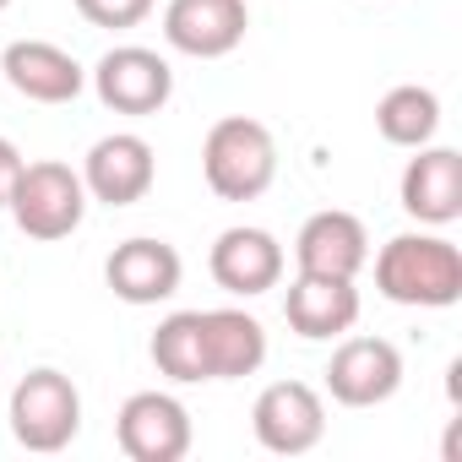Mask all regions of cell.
Masks as SVG:
<instances>
[{
  "label": "cell",
  "instance_id": "1",
  "mask_svg": "<svg viewBox=\"0 0 462 462\" xmlns=\"http://www.w3.org/2000/svg\"><path fill=\"white\" fill-rule=\"evenodd\" d=\"M375 289L392 305L451 310L462 300V251L446 235H397L375 256Z\"/></svg>",
  "mask_w": 462,
  "mask_h": 462
},
{
  "label": "cell",
  "instance_id": "2",
  "mask_svg": "<svg viewBox=\"0 0 462 462\" xmlns=\"http://www.w3.org/2000/svg\"><path fill=\"white\" fill-rule=\"evenodd\" d=\"M201 174L223 201H256L278 180V142L251 115H223L201 142Z\"/></svg>",
  "mask_w": 462,
  "mask_h": 462
},
{
  "label": "cell",
  "instance_id": "3",
  "mask_svg": "<svg viewBox=\"0 0 462 462\" xmlns=\"http://www.w3.org/2000/svg\"><path fill=\"white\" fill-rule=\"evenodd\" d=\"M12 223L23 228L28 240H71L82 217H88V185L71 163L60 158H39V163H23L17 185H12V201H6Z\"/></svg>",
  "mask_w": 462,
  "mask_h": 462
},
{
  "label": "cell",
  "instance_id": "4",
  "mask_svg": "<svg viewBox=\"0 0 462 462\" xmlns=\"http://www.w3.org/2000/svg\"><path fill=\"white\" fill-rule=\"evenodd\" d=\"M77 430H82V392H77V381L50 370V365L28 370L17 381V392H12V435H17V446L50 457V451H66L77 440Z\"/></svg>",
  "mask_w": 462,
  "mask_h": 462
},
{
  "label": "cell",
  "instance_id": "5",
  "mask_svg": "<svg viewBox=\"0 0 462 462\" xmlns=\"http://www.w3.org/2000/svg\"><path fill=\"white\" fill-rule=\"evenodd\" d=\"M251 430L273 457H305L327 435V402L310 381H273L251 408Z\"/></svg>",
  "mask_w": 462,
  "mask_h": 462
},
{
  "label": "cell",
  "instance_id": "6",
  "mask_svg": "<svg viewBox=\"0 0 462 462\" xmlns=\"http://www.w3.org/2000/svg\"><path fill=\"white\" fill-rule=\"evenodd\" d=\"M93 93L115 115H158L174 98V71L147 44H115L93 66Z\"/></svg>",
  "mask_w": 462,
  "mask_h": 462
},
{
  "label": "cell",
  "instance_id": "7",
  "mask_svg": "<svg viewBox=\"0 0 462 462\" xmlns=\"http://www.w3.org/2000/svg\"><path fill=\"white\" fill-rule=\"evenodd\" d=\"M82 185H88V201H104V207H131L152 190L158 180V152L147 136L136 131H115V136H98L82 158Z\"/></svg>",
  "mask_w": 462,
  "mask_h": 462
},
{
  "label": "cell",
  "instance_id": "8",
  "mask_svg": "<svg viewBox=\"0 0 462 462\" xmlns=\"http://www.w3.org/2000/svg\"><path fill=\"white\" fill-rule=\"evenodd\" d=\"M402 386V354L386 337H343L327 359V392L343 408H381Z\"/></svg>",
  "mask_w": 462,
  "mask_h": 462
},
{
  "label": "cell",
  "instance_id": "9",
  "mask_svg": "<svg viewBox=\"0 0 462 462\" xmlns=\"http://www.w3.org/2000/svg\"><path fill=\"white\" fill-rule=\"evenodd\" d=\"M115 440L131 462H180L190 451V413L169 392H131L115 413Z\"/></svg>",
  "mask_w": 462,
  "mask_h": 462
},
{
  "label": "cell",
  "instance_id": "10",
  "mask_svg": "<svg viewBox=\"0 0 462 462\" xmlns=\"http://www.w3.org/2000/svg\"><path fill=\"white\" fill-rule=\"evenodd\" d=\"M283 267H289V256H283L278 235H267V228H256V223L223 228V235L212 240V256H207L212 283L228 289V294H240V300H256V294L278 289Z\"/></svg>",
  "mask_w": 462,
  "mask_h": 462
},
{
  "label": "cell",
  "instance_id": "11",
  "mask_svg": "<svg viewBox=\"0 0 462 462\" xmlns=\"http://www.w3.org/2000/svg\"><path fill=\"white\" fill-rule=\"evenodd\" d=\"M251 6L245 0H169L163 6V39L169 50L190 60H223L245 44Z\"/></svg>",
  "mask_w": 462,
  "mask_h": 462
},
{
  "label": "cell",
  "instance_id": "12",
  "mask_svg": "<svg viewBox=\"0 0 462 462\" xmlns=\"http://www.w3.org/2000/svg\"><path fill=\"white\" fill-rule=\"evenodd\" d=\"M294 267L316 278H359L370 267V235L365 223L343 207L310 212L294 235Z\"/></svg>",
  "mask_w": 462,
  "mask_h": 462
},
{
  "label": "cell",
  "instance_id": "13",
  "mask_svg": "<svg viewBox=\"0 0 462 462\" xmlns=\"http://www.w3.org/2000/svg\"><path fill=\"white\" fill-rule=\"evenodd\" d=\"M402 212L419 217L424 228H446L462 217V152L457 147H413L408 169H402Z\"/></svg>",
  "mask_w": 462,
  "mask_h": 462
},
{
  "label": "cell",
  "instance_id": "14",
  "mask_svg": "<svg viewBox=\"0 0 462 462\" xmlns=\"http://www.w3.org/2000/svg\"><path fill=\"white\" fill-rule=\"evenodd\" d=\"M185 278V262L169 240H152V235H136L125 245L109 251L104 262V283L115 289V300L125 305H163Z\"/></svg>",
  "mask_w": 462,
  "mask_h": 462
},
{
  "label": "cell",
  "instance_id": "15",
  "mask_svg": "<svg viewBox=\"0 0 462 462\" xmlns=\"http://www.w3.org/2000/svg\"><path fill=\"white\" fill-rule=\"evenodd\" d=\"M0 71H6V82L28 104H71L88 88V71L77 66V55L60 50V44H50V39H17V44H6Z\"/></svg>",
  "mask_w": 462,
  "mask_h": 462
},
{
  "label": "cell",
  "instance_id": "16",
  "mask_svg": "<svg viewBox=\"0 0 462 462\" xmlns=\"http://www.w3.org/2000/svg\"><path fill=\"white\" fill-rule=\"evenodd\" d=\"M283 316L300 337L321 343V337H343L359 321V289L354 278H316V273H294L289 294H283Z\"/></svg>",
  "mask_w": 462,
  "mask_h": 462
},
{
  "label": "cell",
  "instance_id": "17",
  "mask_svg": "<svg viewBox=\"0 0 462 462\" xmlns=\"http://www.w3.org/2000/svg\"><path fill=\"white\" fill-rule=\"evenodd\" d=\"M201 337H207V370L212 381H245L267 365V327L251 310H201Z\"/></svg>",
  "mask_w": 462,
  "mask_h": 462
},
{
  "label": "cell",
  "instance_id": "18",
  "mask_svg": "<svg viewBox=\"0 0 462 462\" xmlns=\"http://www.w3.org/2000/svg\"><path fill=\"white\" fill-rule=\"evenodd\" d=\"M375 131L392 147H408V152L424 147V142H435V131H440V98H435V88H419V82L386 88L381 104H375Z\"/></svg>",
  "mask_w": 462,
  "mask_h": 462
},
{
  "label": "cell",
  "instance_id": "19",
  "mask_svg": "<svg viewBox=\"0 0 462 462\" xmlns=\"http://www.w3.org/2000/svg\"><path fill=\"white\" fill-rule=\"evenodd\" d=\"M158 375L180 381V386H196V381H212L207 370V337H201V310H174L158 321L152 343H147Z\"/></svg>",
  "mask_w": 462,
  "mask_h": 462
},
{
  "label": "cell",
  "instance_id": "20",
  "mask_svg": "<svg viewBox=\"0 0 462 462\" xmlns=\"http://www.w3.org/2000/svg\"><path fill=\"white\" fill-rule=\"evenodd\" d=\"M158 0H77V12L93 23V28H136L152 17Z\"/></svg>",
  "mask_w": 462,
  "mask_h": 462
},
{
  "label": "cell",
  "instance_id": "21",
  "mask_svg": "<svg viewBox=\"0 0 462 462\" xmlns=\"http://www.w3.org/2000/svg\"><path fill=\"white\" fill-rule=\"evenodd\" d=\"M23 147L12 142V136H0V212H6V201H12V185H17V174H23Z\"/></svg>",
  "mask_w": 462,
  "mask_h": 462
},
{
  "label": "cell",
  "instance_id": "22",
  "mask_svg": "<svg viewBox=\"0 0 462 462\" xmlns=\"http://www.w3.org/2000/svg\"><path fill=\"white\" fill-rule=\"evenodd\" d=\"M6 6H12V0H0V12H6Z\"/></svg>",
  "mask_w": 462,
  "mask_h": 462
}]
</instances>
